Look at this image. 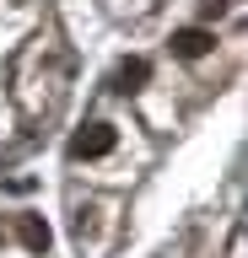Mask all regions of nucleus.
<instances>
[{"label": "nucleus", "instance_id": "obj_1", "mask_svg": "<svg viewBox=\"0 0 248 258\" xmlns=\"http://www.w3.org/2000/svg\"><path fill=\"white\" fill-rule=\"evenodd\" d=\"M114 145H119L114 124H81L76 135H70V161H97V156H108Z\"/></svg>", "mask_w": 248, "mask_h": 258}, {"label": "nucleus", "instance_id": "obj_2", "mask_svg": "<svg viewBox=\"0 0 248 258\" xmlns=\"http://www.w3.org/2000/svg\"><path fill=\"white\" fill-rule=\"evenodd\" d=\"M167 48H173V59H205L216 48V32L211 27H178L167 38Z\"/></svg>", "mask_w": 248, "mask_h": 258}, {"label": "nucleus", "instance_id": "obj_3", "mask_svg": "<svg viewBox=\"0 0 248 258\" xmlns=\"http://www.w3.org/2000/svg\"><path fill=\"white\" fill-rule=\"evenodd\" d=\"M17 242L27 247V253H49L54 231H49V221H43V215H17Z\"/></svg>", "mask_w": 248, "mask_h": 258}, {"label": "nucleus", "instance_id": "obj_4", "mask_svg": "<svg viewBox=\"0 0 248 258\" xmlns=\"http://www.w3.org/2000/svg\"><path fill=\"white\" fill-rule=\"evenodd\" d=\"M151 81V59H140V54H130V59H119V70H114V92H140Z\"/></svg>", "mask_w": 248, "mask_h": 258}]
</instances>
